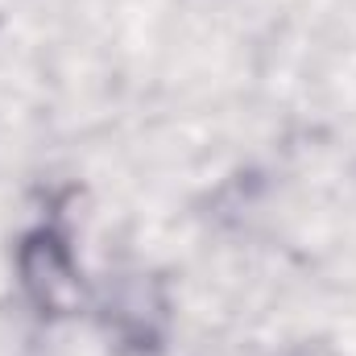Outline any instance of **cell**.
<instances>
[{
  "label": "cell",
  "instance_id": "obj_1",
  "mask_svg": "<svg viewBox=\"0 0 356 356\" xmlns=\"http://www.w3.org/2000/svg\"><path fill=\"white\" fill-rule=\"evenodd\" d=\"M17 269H21V286L29 294V302L42 311V315H54L63 311L75 290H79V277H75V261H71V245L58 228L42 224L33 232L21 236V249H17Z\"/></svg>",
  "mask_w": 356,
  "mask_h": 356
}]
</instances>
